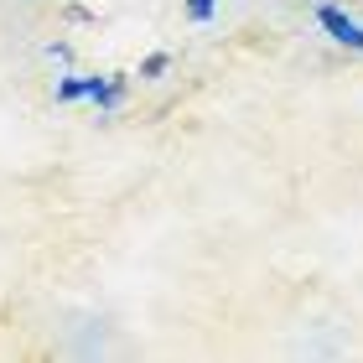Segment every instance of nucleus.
<instances>
[{
  "instance_id": "1",
  "label": "nucleus",
  "mask_w": 363,
  "mask_h": 363,
  "mask_svg": "<svg viewBox=\"0 0 363 363\" xmlns=\"http://www.w3.org/2000/svg\"><path fill=\"white\" fill-rule=\"evenodd\" d=\"M317 21H322V31H327L337 47H353V52H363V26L353 21V16H342L337 6H317Z\"/></svg>"
},
{
  "instance_id": "2",
  "label": "nucleus",
  "mask_w": 363,
  "mask_h": 363,
  "mask_svg": "<svg viewBox=\"0 0 363 363\" xmlns=\"http://www.w3.org/2000/svg\"><path fill=\"white\" fill-rule=\"evenodd\" d=\"M73 99H89L84 78H62V84H57V104H73Z\"/></svg>"
},
{
  "instance_id": "3",
  "label": "nucleus",
  "mask_w": 363,
  "mask_h": 363,
  "mask_svg": "<svg viewBox=\"0 0 363 363\" xmlns=\"http://www.w3.org/2000/svg\"><path fill=\"white\" fill-rule=\"evenodd\" d=\"M213 11H218V0H187V16H192L197 26H203V21H213Z\"/></svg>"
},
{
  "instance_id": "4",
  "label": "nucleus",
  "mask_w": 363,
  "mask_h": 363,
  "mask_svg": "<svg viewBox=\"0 0 363 363\" xmlns=\"http://www.w3.org/2000/svg\"><path fill=\"white\" fill-rule=\"evenodd\" d=\"M167 68H172V57H167V52H156V57H145V68H140V78H161Z\"/></svg>"
}]
</instances>
